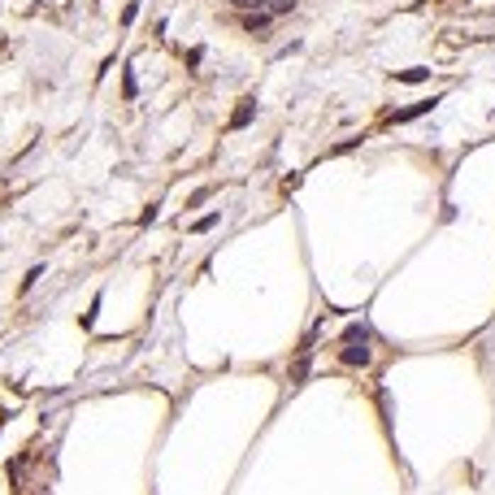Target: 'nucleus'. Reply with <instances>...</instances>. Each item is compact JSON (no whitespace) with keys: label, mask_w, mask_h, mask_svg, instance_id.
<instances>
[{"label":"nucleus","mask_w":495,"mask_h":495,"mask_svg":"<svg viewBox=\"0 0 495 495\" xmlns=\"http://www.w3.org/2000/svg\"><path fill=\"white\" fill-rule=\"evenodd\" d=\"M252 113H257V104H252V100H243V104H239V113L230 118V126H248V122H252Z\"/></svg>","instance_id":"1"},{"label":"nucleus","mask_w":495,"mask_h":495,"mask_svg":"<svg viewBox=\"0 0 495 495\" xmlns=\"http://www.w3.org/2000/svg\"><path fill=\"white\" fill-rule=\"evenodd\" d=\"M235 9H257V13H265L269 0H235Z\"/></svg>","instance_id":"2"},{"label":"nucleus","mask_w":495,"mask_h":495,"mask_svg":"<svg viewBox=\"0 0 495 495\" xmlns=\"http://www.w3.org/2000/svg\"><path fill=\"white\" fill-rule=\"evenodd\" d=\"M296 0H269V13H291Z\"/></svg>","instance_id":"3"}]
</instances>
